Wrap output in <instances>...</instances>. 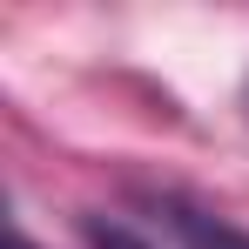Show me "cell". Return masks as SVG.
<instances>
[{
  "label": "cell",
  "mask_w": 249,
  "mask_h": 249,
  "mask_svg": "<svg viewBox=\"0 0 249 249\" xmlns=\"http://www.w3.org/2000/svg\"><path fill=\"white\" fill-rule=\"evenodd\" d=\"M162 222L175 229L182 249H249V229L222 222V215H202V209H189V202H162Z\"/></svg>",
  "instance_id": "6da1fadb"
},
{
  "label": "cell",
  "mask_w": 249,
  "mask_h": 249,
  "mask_svg": "<svg viewBox=\"0 0 249 249\" xmlns=\"http://www.w3.org/2000/svg\"><path fill=\"white\" fill-rule=\"evenodd\" d=\"M88 243H94V249H148L142 236H128L122 222H88Z\"/></svg>",
  "instance_id": "7a4b0ae2"
},
{
  "label": "cell",
  "mask_w": 249,
  "mask_h": 249,
  "mask_svg": "<svg viewBox=\"0 0 249 249\" xmlns=\"http://www.w3.org/2000/svg\"><path fill=\"white\" fill-rule=\"evenodd\" d=\"M7 249H34V243H27V236H14V243H7Z\"/></svg>",
  "instance_id": "3957f363"
}]
</instances>
